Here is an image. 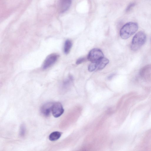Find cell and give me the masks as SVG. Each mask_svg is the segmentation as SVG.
<instances>
[{
  "instance_id": "13",
  "label": "cell",
  "mask_w": 151,
  "mask_h": 151,
  "mask_svg": "<svg viewBox=\"0 0 151 151\" xmlns=\"http://www.w3.org/2000/svg\"><path fill=\"white\" fill-rule=\"evenodd\" d=\"M85 58H81L78 59L76 61V64L78 65L81 64L85 60Z\"/></svg>"
},
{
  "instance_id": "11",
  "label": "cell",
  "mask_w": 151,
  "mask_h": 151,
  "mask_svg": "<svg viewBox=\"0 0 151 151\" xmlns=\"http://www.w3.org/2000/svg\"><path fill=\"white\" fill-rule=\"evenodd\" d=\"M26 129L24 125H22L20 128V135L21 136H23L25 134Z\"/></svg>"
},
{
  "instance_id": "2",
  "label": "cell",
  "mask_w": 151,
  "mask_h": 151,
  "mask_svg": "<svg viewBox=\"0 0 151 151\" xmlns=\"http://www.w3.org/2000/svg\"><path fill=\"white\" fill-rule=\"evenodd\" d=\"M146 39L145 33L140 31L136 33L133 37L131 45L132 50L136 51L138 50L145 43Z\"/></svg>"
},
{
  "instance_id": "4",
  "label": "cell",
  "mask_w": 151,
  "mask_h": 151,
  "mask_svg": "<svg viewBox=\"0 0 151 151\" xmlns=\"http://www.w3.org/2000/svg\"><path fill=\"white\" fill-rule=\"evenodd\" d=\"M104 57L102 51L98 48L92 49L89 52L87 58L91 63L96 62Z\"/></svg>"
},
{
  "instance_id": "9",
  "label": "cell",
  "mask_w": 151,
  "mask_h": 151,
  "mask_svg": "<svg viewBox=\"0 0 151 151\" xmlns=\"http://www.w3.org/2000/svg\"><path fill=\"white\" fill-rule=\"evenodd\" d=\"M72 42L69 40H67L65 41L63 48V51L65 54H68L70 52L72 47Z\"/></svg>"
},
{
  "instance_id": "8",
  "label": "cell",
  "mask_w": 151,
  "mask_h": 151,
  "mask_svg": "<svg viewBox=\"0 0 151 151\" xmlns=\"http://www.w3.org/2000/svg\"><path fill=\"white\" fill-rule=\"evenodd\" d=\"M71 3V0H60L59 9L60 12L63 13L66 12L70 7Z\"/></svg>"
},
{
  "instance_id": "3",
  "label": "cell",
  "mask_w": 151,
  "mask_h": 151,
  "mask_svg": "<svg viewBox=\"0 0 151 151\" xmlns=\"http://www.w3.org/2000/svg\"><path fill=\"white\" fill-rule=\"evenodd\" d=\"M109 60L104 57L98 61L91 63L88 65V69L90 72H93L103 69L109 63Z\"/></svg>"
},
{
  "instance_id": "12",
  "label": "cell",
  "mask_w": 151,
  "mask_h": 151,
  "mask_svg": "<svg viewBox=\"0 0 151 151\" xmlns=\"http://www.w3.org/2000/svg\"><path fill=\"white\" fill-rule=\"evenodd\" d=\"M135 4L134 3H130L127 7L126 11L128 12L135 5Z\"/></svg>"
},
{
  "instance_id": "1",
  "label": "cell",
  "mask_w": 151,
  "mask_h": 151,
  "mask_svg": "<svg viewBox=\"0 0 151 151\" xmlns=\"http://www.w3.org/2000/svg\"><path fill=\"white\" fill-rule=\"evenodd\" d=\"M138 28V25L136 23L133 22L127 23L121 29L120 36L123 39H127L137 31Z\"/></svg>"
},
{
  "instance_id": "5",
  "label": "cell",
  "mask_w": 151,
  "mask_h": 151,
  "mask_svg": "<svg viewBox=\"0 0 151 151\" xmlns=\"http://www.w3.org/2000/svg\"><path fill=\"white\" fill-rule=\"evenodd\" d=\"M58 57L59 55L55 53L48 55L43 62L42 65V68L46 69L51 67L57 61Z\"/></svg>"
},
{
  "instance_id": "6",
  "label": "cell",
  "mask_w": 151,
  "mask_h": 151,
  "mask_svg": "<svg viewBox=\"0 0 151 151\" xmlns=\"http://www.w3.org/2000/svg\"><path fill=\"white\" fill-rule=\"evenodd\" d=\"M64 109L62 104L59 102L53 103L52 112L53 116L57 118L61 116L63 113Z\"/></svg>"
},
{
  "instance_id": "10",
  "label": "cell",
  "mask_w": 151,
  "mask_h": 151,
  "mask_svg": "<svg viewBox=\"0 0 151 151\" xmlns=\"http://www.w3.org/2000/svg\"><path fill=\"white\" fill-rule=\"evenodd\" d=\"M61 133L55 131L51 133L49 136V139L51 141H55L58 139L61 136Z\"/></svg>"
},
{
  "instance_id": "7",
  "label": "cell",
  "mask_w": 151,
  "mask_h": 151,
  "mask_svg": "<svg viewBox=\"0 0 151 151\" xmlns=\"http://www.w3.org/2000/svg\"><path fill=\"white\" fill-rule=\"evenodd\" d=\"M53 103L51 102L47 103L44 104L41 107L40 112L45 116L47 117L50 114Z\"/></svg>"
}]
</instances>
